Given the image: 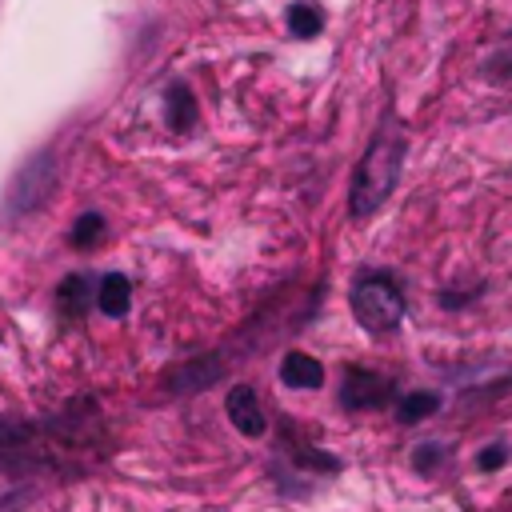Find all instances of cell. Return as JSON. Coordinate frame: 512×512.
<instances>
[{
    "label": "cell",
    "instance_id": "11",
    "mask_svg": "<svg viewBox=\"0 0 512 512\" xmlns=\"http://www.w3.org/2000/svg\"><path fill=\"white\" fill-rule=\"evenodd\" d=\"M436 408H440V396H436V392H408V396H400L396 416H400V424H420V420L432 416Z\"/></svg>",
    "mask_w": 512,
    "mask_h": 512
},
{
    "label": "cell",
    "instance_id": "3",
    "mask_svg": "<svg viewBox=\"0 0 512 512\" xmlns=\"http://www.w3.org/2000/svg\"><path fill=\"white\" fill-rule=\"evenodd\" d=\"M52 180H56V160L52 152H36L16 176H12V188L4 196V216H28L36 212L48 192H52Z\"/></svg>",
    "mask_w": 512,
    "mask_h": 512
},
{
    "label": "cell",
    "instance_id": "4",
    "mask_svg": "<svg viewBox=\"0 0 512 512\" xmlns=\"http://www.w3.org/2000/svg\"><path fill=\"white\" fill-rule=\"evenodd\" d=\"M396 396V384L380 372H368V368H348L344 372V384H340V404L348 412H364V408H384L388 400Z\"/></svg>",
    "mask_w": 512,
    "mask_h": 512
},
{
    "label": "cell",
    "instance_id": "1",
    "mask_svg": "<svg viewBox=\"0 0 512 512\" xmlns=\"http://www.w3.org/2000/svg\"><path fill=\"white\" fill-rule=\"evenodd\" d=\"M400 164H404V132L392 120V112H388L380 120L376 136L368 140L356 172H352V188H348V212H352V220L372 216L392 196V188L400 180Z\"/></svg>",
    "mask_w": 512,
    "mask_h": 512
},
{
    "label": "cell",
    "instance_id": "7",
    "mask_svg": "<svg viewBox=\"0 0 512 512\" xmlns=\"http://www.w3.org/2000/svg\"><path fill=\"white\" fill-rule=\"evenodd\" d=\"M280 380L288 388H320L324 384V364L316 356H308V352H284Z\"/></svg>",
    "mask_w": 512,
    "mask_h": 512
},
{
    "label": "cell",
    "instance_id": "5",
    "mask_svg": "<svg viewBox=\"0 0 512 512\" xmlns=\"http://www.w3.org/2000/svg\"><path fill=\"white\" fill-rule=\"evenodd\" d=\"M224 408H228V420H232L236 432H244V436H264L268 432V416H264V408H260V400L248 384H236L228 392Z\"/></svg>",
    "mask_w": 512,
    "mask_h": 512
},
{
    "label": "cell",
    "instance_id": "10",
    "mask_svg": "<svg viewBox=\"0 0 512 512\" xmlns=\"http://www.w3.org/2000/svg\"><path fill=\"white\" fill-rule=\"evenodd\" d=\"M284 20H288V32H292V36H300V40H312V36H320V32H324V12H320L316 4H308V0L288 4Z\"/></svg>",
    "mask_w": 512,
    "mask_h": 512
},
{
    "label": "cell",
    "instance_id": "8",
    "mask_svg": "<svg viewBox=\"0 0 512 512\" xmlns=\"http://www.w3.org/2000/svg\"><path fill=\"white\" fill-rule=\"evenodd\" d=\"M88 304H92V280L80 276V272H76V276H64L60 288H56V308H60V316H64V320H80Z\"/></svg>",
    "mask_w": 512,
    "mask_h": 512
},
{
    "label": "cell",
    "instance_id": "12",
    "mask_svg": "<svg viewBox=\"0 0 512 512\" xmlns=\"http://www.w3.org/2000/svg\"><path fill=\"white\" fill-rule=\"evenodd\" d=\"M104 232H108L104 216H100V212H84V216H76L68 240H72V248H96V244L104 240Z\"/></svg>",
    "mask_w": 512,
    "mask_h": 512
},
{
    "label": "cell",
    "instance_id": "6",
    "mask_svg": "<svg viewBox=\"0 0 512 512\" xmlns=\"http://www.w3.org/2000/svg\"><path fill=\"white\" fill-rule=\"evenodd\" d=\"M96 308L104 316H112V320L128 316V308H132V284H128V276H120V272L100 276V284H96Z\"/></svg>",
    "mask_w": 512,
    "mask_h": 512
},
{
    "label": "cell",
    "instance_id": "9",
    "mask_svg": "<svg viewBox=\"0 0 512 512\" xmlns=\"http://www.w3.org/2000/svg\"><path fill=\"white\" fill-rule=\"evenodd\" d=\"M164 120H168L172 132H188L196 124V100H192V92L184 84H168V92H164Z\"/></svg>",
    "mask_w": 512,
    "mask_h": 512
},
{
    "label": "cell",
    "instance_id": "13",
    "mask_svg": "<svg viewBox=\"0 0 512 512\" xmlns=\"http://www.w3.org/2000/svg\"><path fill=\"white\" fill-rule=\"evenodd\" d=\"M440 460H444V444H428V440H424V444L412 452V464H416L420 472H432Z\"/></svg>",
    "mask_w": 512,
    "mask_h": 512
},
{
    "label": "cell",
    "instance_id": "2",
    "mask_svg": "<svg viewBox=\"0 0 512 512\" xmlns=\"http://www.w3.org/2000/svg\"><path fill=\"white\" fill-rule=\"evenodd\" d=\"M352 316L368 332H396L404 320V292L388 272H368L348 292Z\"/></svg>",
    "mask_w": 512,
    "mask_h": 512
},
{
    "label": "cell",
    "instance_id": "14",
    "mask_svg": "<svg viewBox=\"0 0 512 512\" xmlns=\"http://www.w3.org/2000/svg\"><path fill=\"white\" fill-rule=\"evenodd\" d=\"M508 460V444H484L480 452H476V464L484 468V472H492V468H500Z\"/></svg>",
    "mask_w": 512,
    "mask_h": 512
}]
</instances>
